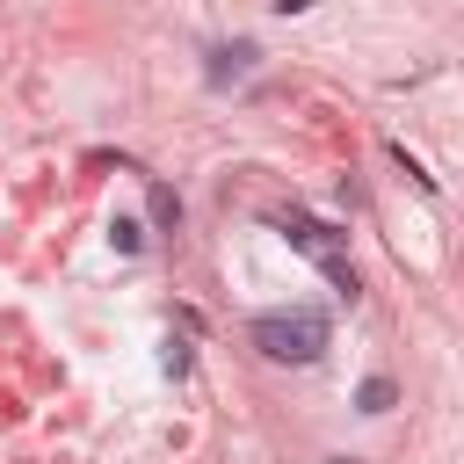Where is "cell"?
Masks as SVG:
<instances>
[{"label": "cell", "instance_id": "7", "mask_svg": "<svg viewBox=\"0 0 464 464\" xmlns=\"http://www.w3.org/2000/svg\"><path fill=\"white\" fill-rule=\"evenodd\" d=\"M392 167H399V174H406V181H413L420 196H435V174H420V160H413L406 145H392Z\"/></svg>", "mask_w": 464, "mask_h": 464}, {"label": "cell", "instance_id": "9", "mask_svg": "<svg viewBox=\"0 0 464 464\" xmlns=\"http://www.w3.org/2000/svg\"><path fill=\"white\" fill-rule=\"evenodd\" d=\"M109 239H116L123 254H138V246H145V225H138V218H116V225H109Z\"/></svg>", "mask_w": 464, "mask_h": 464}, {"label": "cell", "instance_id": "6", "mask_svg": "<svg viewBox=\"0 0 464 464\" xmlns=\"http://www.w3.org/2000/svg\"><path fill=\"white\" fill-rule=\"evenodd\" d=\"M152 225H160V232H181V196H174L167 181H152Z\"/></svg>", "mask_w": 464, "mask_h": 464}, {"label": "cell", "instance_id": "3", "mask_svg": "<svg viewBox=\"0 0 464 464\" xmlns=\"http://www.w3.org/2000/svg\"><path fill=\"white\" fill-rule=\"evenodd\" d=\"M254 58H261V51H254L246 36H239V44H218V51H210V65H203V80H210V87H232V80H246V72H254Z\"/></svg>", "mask_w": 464, "mask_h": 464}, {"label": "cell", "instance_id": "2", "mask_svg": "<svg viewBox=\"0 0 464 464\" xmlns=\"http://www.w3.org/2000/svg\"><path fill=\"white\" fill-rule=\"evenodd\" d=\"M268 225H276L297 254H312V261H319V254H341V239H348L341 225H319V218H304V210H276Z\"/></svg>", "mask_w": 464, "mask_h": 464}, {"label": "cell", "instance_id": "4", "mask_svg": "<svg viewBox=\"0 0 464 464\" xmlns=\"http://www.w3.org/2000/svg\"><path fill=\"white\" fill-rule=\"evenodd\" d=\"M392 406H399V384H392V377H384V370H377V377H362V384H355V413H392Z\"/></svg>", "mask_w": 464, "mask_h": 464}, {"label": "cell", "instance_id": "11", "mask_svg": "<svg viewBox=\"0 0 464 464\" xmlns=\"http://www.w3.org/2000/svg\"><path fill=\"white\" fill-rule=\"evenodd\" d=\"M319 464H362V457H319Z\"/></svg>", "mask_w": 464, "mask_h": 464}, {"label": "cell", "instance_id": "1", "mask_svg": "<svg viewBox=\"0 0 464 464\" xmlns=\"http://www.w3.org/2000/svg\"><path fill=\"white\" fill-rule=\"evenodd\" d=\"M246 341L268 355V362H319L326 355V312L297 304V312H261L246 326Z\"/></svg>", "mask_w": 464, "mask_h": 464}, {"label": "cell", "instance_id": "5", "mask_svg": "<svg viewBox=\"0 0 464 464\" xmlns=\"http://www.w3.org/2000/svg\"><path fill=\"white\" fill-rule=\"evenodd\" d=\"M319 268H326V283H334V297H348V304L362 297V276H355V261H348V254H319Z\"/></svg>", "mask_w": 464, "mask_h": 464}, {"label": "cell", "instance_id": "8", "mask_svg": "<svg viewBox=\"0 0 464 464\" xmlns=\"http://www.w3.org/2000/svg\"><path fill=\"white\" fill-rule=\"evenodd\" d=\"M188 362H196V355H188V341H181V334H167V355H160V370H167V377H188Z\"/></svg>", "mask_w": 464, "mask_h": 464}, {"label": "cell", "instance_id": "10", "mask_svg": "<svg viewBox=\"0 0 464 464\" xmlns=\"http://www.w3.org/2000/svg\"><path fill=\"white\" fill-rule=\"evenodd\" d=\"M268 7H276V14H304L312 0H268Z\"/></svg>", "mask_w": 464, "mask_h": 464}]
</instances>
